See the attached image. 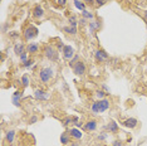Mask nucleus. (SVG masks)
I'll use <instances>...</instances> for the list:
<instances>
[{
    "instance_id": "f257e3e1",
    "label": "nucleus",
    "mask_w": 147,
    "mask_h": 146,
    "mask_svg": "<svg viewBox=\"0 0 147 146\" xmlns=\"http://www.w3.org/2000/svg\"><path fill=\"white\" fill-rule=\"evenodd\" d=\"M43 53H44V57L51 62H57L59 58V51L53 45H45L43 49Z\"/></svg>"
},
{
    "instance_id": "f03ea898",
    "label": "nucleus",
    "mask_w": 147,
    "mask_h": 146,
    "mask_svg": "<svg viewBox=\"0 0 147 146\" xmlns=\"http://www.w3.org/2000/svg\"><path fill=\"white\" fill-rule=\"evenodd\" d=\"M53 77H54V69L52 67H43L39 71V79L43 83H48Z\"/></svg>"
},
{
    "instance_id": "7ed1b4c3",
    "label": "nucleus",
    "mask_w": 147,
    "mask_h": 146,
    "mask_svg": "<svg viewBox=\"0 0 147 146\" xmlns=\"http://www.w3.org/2000/svg\"><path fill=\"white\" fill-rule=\"evenodd\" d=\"M38 29L34 25H28L26 28L23 30V35H24L25 41H33L34 38L38 36Z\"/></svg>"
},
{
    "instance_id": "20e7f679",
    "label": "nucleus",
    "mask_w": 147,
    "mask_h": 146,
    "mask_svg": "<svg viewBox=\"0 0 147 146\" xmlns=\"http://www.w3.org/2000/svg\"><path fill=\"white\" fill-rule=\"evenodd\" d=\"M86 71H87V67H86V63L79 61L76 63V66L73 67V72H74L76 76H84L86 74Z\"/></svg>"
},
{
    "instance_id": "39448f33",
    "label": "nucleus",
    "mask_w": 147,
    "mask_h": 146,
    "mask_svg": "<svg viewBox=\"0 0 147 146\" xmlns=\"http://www.w3.org/2000/svg\"><path fill=\"white\" fill-rule=\"evenodd\" d=\"M63 58L67 59V61H71V59L76 55V49L72 47V45H64L63 48Z\"/></svg>"
},
{
    "instance_id": "423d86ee",
    "label": "nucleus",
    "mask_w": 147,
    "mask_h": 146,
    "mask_svg": "<svg viewBox=\"0 0 147 146\" xmlns=\"http://www.w3.org/2000/svg\"><path fill=\"white\" fill-rule=\"evenodd\" d=\"M94 58L97 62L102 63L108 59V53H107L106 51H103V49H97V51L94 52Z\"/></svg>"
},
{
    "instance_id": "0eeeda50",
    "label": "nucleus",
    "mask_w": 147,
    "mask_h": 146,
    "mask_svg": "<svg viewBox=\"0 0 147 146\" xmlns=\"http://www.w3.org/2000/svg\"><path fill=\"white\" fill-rule=\"evenodd\" d=\"M34 97L38 99V101H47L51 96H49L48 92L43 91V89H35L34 91Z\"/></svg>"
},
{
    "instance_id": "6e6552de",
    "label": "nucleus",
    "mask_w": 147,
    "mask_h": 146,
    "mask_svg": "<svg viewBox=\"0 0 147 146\" xmlns=\"http://www.w3.org/2000/svg\"><path fill=\"white\" fill-rule=\"evenodd\" d=\"M102 26V22L99 20V19H93L88 23V28H89V33H93L96 30H98V29H101Z\"/></svg>"
},
{
    "instance_id": "1a4fd4ad",
    "label": "nucleus",
    "mask_w": 147,
    "mask_h": 146,
    "mask_svg": "<svg viewBox=\"0 0 147 146\" xmlns=\"http://www.w3.org/2000/svg\"><path fill=\"white\" fill-rule=\"evenodd\" d=\"M98 106H99V114H102V112H106L107 110L109 108V106H111V101H109L108 98L99 99V101H98Z\"/></svg>"
},
{
    "instance_id": "9d476101",
    "label": "nucleus",
    "mask_w": 147,
    "mask_h": 146,
    "mask_svg": "<svg viewBox=\"0 0 147 146\" xmlns=\"http://www.w3.org/2000/svg\"><path fill=\"white\" fill-rule=\"evenodd\" d=\"M44 9H43L42 5H35L34 9H33V16H34L35 19H42L43 16H44Z\"/></svg>"
},
{
    "instance_id": "9b49d317",
    "label": "nucleus",
    "mask_w": 147,
    "mask_h": 146,
    "mask_svg": "<svg viewBox=\"0 0 147 146\" xmlns=\"http://www.w3.org/2000/svg\"><path fill=\"white\" fill-rule=\"evenodd\" d=\"M68 132H69V135H71V137L76 139V140H81V139L83 137V134L81 132V130H79L78 127H72V128H69Z\"/></svg>"
},
{
    "instance_id": "f8f14e48",
    "label": "nucleus",
    "mask_w": 147,
    "mask_h": 146,
    "mask_svg": "<svg viewBox=\"0 0 147 146\" xmlns=\"http://www.w3.org/2000/svg\"><path fill=\"white\" fill-rule=\"evenodd\" d=\"M23 98V93L20 91H15L14 93H13V105L15 106V107H20V99Z\"/></svg>"
},
{
    "instance_id": "ddd939ff",
    "label": "nucleus",
    "mask_w": 147,
    "mask_h": 146,
    "mask_svg": "<svg viewBox=\"0 0 147 146\" xmlns=\"http://www.w3.org/2000/svg\"><path fill=\"white\" fill-rule=\"evenodd\" d=\"M137 124H138V121H137V118H135V117H128L123 121V126H126V127H128V128L137 127Z\"/></svg>"
},
{
    "instance_id": "4468645a",
    "label": "nucleus",
    "mask_w": 147,
    "mask_h": 146,
    "mask_svg": "<svg viewBox=\"0 0 147 146\" xmlns=\"http://www.w3.org/2000/svg\"><path fill=\"white\" fill-rule=\"evenodd\" d=\"M25 45H24V43H20V42H16L15 44H14V53L16 55H20L23 54V53L25 52Z\"/></svg>"
},
{
    "instance_id": "2eb2a0df",
    "label": "nucleus",
    "mask_w": 147,
    "mask_h": 146,
    "mask_svg": "<svg viewBox=\"0 0 147 146\" xmlns=\"http://www.w3.org/2000/svg\"><path fill=\"white\" fill-rule=\"evenodd\" d=\"M38 51H39L38 43L33 42V43H29V44L26 45V52H28L29 54H35V53H38Z\"/></svg>"
},
{
    "instance_id": "dca6fc26",
    "label": "nucleus",
    "mask_w": 147,
    "mask_h": 146,
    "mask_svg": "<svg viewBox=\"0 0 147 146\" xmlns=\"http://www.w3.org/2000/svg\"><path fill=\"white\" fill-rule=\"evenodd\" d=\"M105 128L108 132H117L118 131V124H117L116 121H111V122H108V124L105 126Z\"/></svg>"
},
{
    "instance_id": "f3484780",
    "label": "nucleus",
    "mask_w": 147,
    "mask_h": 146,
    "mask_svg": "<svg viewBox=\"0 0 147 146\" xmlns=\"http://www.w3.org/2000/svg\"><path fill=\"white\" fill-rule=\"evenodd\" d=\"M84 128H86L87 131H89V132L96 131V130H97V121L91 120V121L86 122V124H84Z\"/></svg>"
},
{
    "instance_id": "a211bd4d",
    "label": "nucleus",
    "mask_w": 147,
    "mask_h": 146,
    "mask_svg": "<svg viewBox=\"0 0 147 146\" xmlns=\"http://www.w3.org/2000/svg\"><path fill=\"white\" fill-rule=\"evenodd\" d=\"M61 142L63 145H69L71 144V135H69L68 131H64L61 135Z\"/></svg>"
},
{
    "instance_id": "6ab92c4d",
    "label": "nucleus",
    "mask_w": 147,
    "mask_h": 146,
    "mask_svg": "<svg viewBox=\"0 0 147 146\" xmlns=\"http://www.w3.org/2000/svg\"><path fill=\"white\" fill-rule=\"evenodd\" d=\"M63 30H64L67 34H71V35H76L77 33H78V29H77V26H72V25L64 26V28H63Z\"/></svg>"
},
{
    "instance_id": "aec40b11",
    "label": "nucleus",
    "mask_w": 147,
    "mask_h": 146,
    "mask_svg": "<svg viewBox=\"0 0 147 146\" xmlns=\"http://www.w3.org/2000/svg\"><path fill=\"white\" fill-rule=\"evenodd\" d=\"M14 139H15V131L14 130H9L8 132H6V135H5V140L8 141L9 144H13Z\"/></svg>"
},
{
    "instance_id": "412c9836",
    "label": "nucleus",
    "mask_w": 147,
    "mask_h": 146,
    "mask_svg": "<svg viewBox=\"0 0 147 146\" xmlns=\"http://www.w3.org/2000/svg\"><path fill=\"white\" fill-rule=\"evenodd\" d=\"M73 4H74V6L78 9V10H81V11L86 10V4L82 1V0H73Z\"/></svg>"
},
{
    "instance_id": "4be33fe9",
    "label": "nucleus",
    "mask_w": 147,
    "mask_h": 146,
    "mask_svg": "<svg viewBox=\"0 0 147 146\" xmlns=\"http://www.w3.org/2000/svg\"><path fill=\"white\" fill-rule=\"evenodd\" d=\"M82 18H86V19H89V20H93V19H94V15H93V13L88 11L86 9V10L82 11Z\"/></svg>"
},
{
    "instance_id": "5701e85b",
    "label": "nucleus",
    "mask_w": 147,
    "mask_h": 146,
    "mask_svg": "<svg viewBox=\"0 0 147 146\" xmlns=\"http://www.w3.org/2000/svg\"><path fill=\"white\" fill-rule=\"evenodd\" d=\"M68 23H69V25H72V26H77L78 25V19H77L76 15H71L68 18Z\"/></svg>"
},
{
    "instance_id": "b1692460",
    "label": "nucleus",
    "mask_w": 147,
    "mask_h": 146,
    "mask_svg": "<svg viewBox=\"0 0 147 146\" xmlns=\"http://www.w3.org/2000/svg\"><path fill=\"white\" fill-rule=\"evenodd\" d=\"M91 111L93 115H98L99 114V106H98V102H93L92 106H91Z\"/></svg>"
},
{
    "instance_id": "393cba45",
    "label": "nucleus",
    "mask_w": 147,
    "mask_h": 146,
    "mask_svg": "<svg viewBox=\"0 0 147 146\" xmlns=\"http://www.w3.org/2000/svg\"><path fill=\"white\" fill-rule=\"evenodd\" d=\"M20 82H22V84L24 86V87H28L29 83H30V79H29L28 74H23V77H22V79H20Z\"/></svg>"
},
{
    "instance_id": "a878e982",
    "label": "nucleus",
    "mask_w": 147,
    "mask_h": 146,
    "mask_svg": "<svg viewBox=\"0 0 147 146\" xmlns=\"http://www.w3.org/2000/svg\"><path fill=\"white\" fill-rule=\"evenodd\" d=\"M96 97L98 98V99H103V98H106V96L108 95V93H106L103 89H99V91H96Z\"/></svg>"
},
{
    "instance_id": "bb28decb",
    "label": "nucleus",
    "mask_w": 147,
    "mask_h": 146,
    "mask_svg": "<svg viewBox=\"0 0 147 146\" xmlns=\"http://www.w3.org/2000/svg\"><path fill=\"white\" fill-rule=\"evenodd\" d=\"M77 62H79V55H78V54H76L74 57H73V58L71 59V61H69V63H68V64H69V67L73 68V67H74V66H76V63H77Z\"/></svg>"
},
{
    "instance_id": "cd10ccee",
    "label": "nucleus",
    "mask_w": 147,
    "mask_h": 146,
    "mask_svg": "<svg viewBox=\"0 0 147 146\" xmlns=\"http://www.w3.org/2000/svg\"><path fill=\"white\" fill-rule=\"evenodd\" d=\"M34 64H35V62L33 61V59H28V61L23 64V67L26 68V69H30V68H33V66H34Z\"/></svg>"
},
{
    "instance_id": "c85d7f7f",
    "label": "nucleus",
    "mask_w": 147,
    "mask_h": 146,
    "mask_svg": "<svg viewBox=\"0 0 147 146\" xmlns=\"http://www.w3.org/2000/svg\"><path fill=\"white\" fill-rule=\"evenodd\" d=\"M28 54H29L28 52H24V53H23V54L19 55V58H20V62L23 63V64H24V63H25L26 61H28Z\"/></svg>"
},
{
    "instance_id": "c756f323",
    "label": "nucleus",
    "mask_w": 147,
    "mask_h": 146,
    "mask_svg": "<svg viewBox=\"0 0 147 146\" xmlns=\"http://www.w3.org/2000/svg\"><path fill=\"white\" fill-rule=\"evenodd\" d=\"M71 124H73V117H65L64 121H63V125L64 126H69Z\"/></svg>"
},
{
    "instance_id": "7c9ffc66",
    "label": "nucleus",
    "mask_w": 147,
    "mask_h": 146,
    "mask_svg": "<svg viewBox=\"0 0 147 146\" xmlns=\"http://www.w3.org/2000/svg\"><path fill=\"white\" fill-rule=\"evenodd\" d=\"M38 120H39V118H38V116L34 115V116H32V117L29 118V124H30V125H33V124H36V122H38Z\"/></svg>"
},
{
    "instance_id": "2f4dec72",
    "label": "nucleus",
    "mask_w": 147,
    "mask_h": 146,
    "mask_svg": "<svg viewBox=\"0 0 147 146\" xmlns=\"http://www.w3.org/2000/svg\"><path fill=\"white\" fill-rule=\"evenodd\" d=\"M107 137H108V135H107L106 132H102V134L98 135V140L99 141H105V140H107Z\"/></svg>"
},
{
    "instance_id": "473e14b6",
    "label": "nucleus",
    "mask_w": 147,
    "mask_h": 146,
    "mask_svg": "<svg viewBox=\"0 0 147 146\" xmlns=\"http://www.w3.org/2000/svg\"><path fill=\"white\" fill-rule=\"evenodd\" d=\"M101 87H102V89L106 92V93H108V95H109V87H108V86H107L106 83H102Z\"/></svg>"
},
{
    "instance_id": "72a5a7b5",
    "label": "nucleus",
    "mask_w": 147,
    "mask_h": 146,
    "mask_svg": "<svg viewBox=\"0 0 147 146\" xmlns=\"http://www.w3.org/2000/svg\"><path fill=\"white\" fill-rule=\"evenodd\" d=\"M6 32H8V23H4V24L1 25V33L4 34Z\"/></svg>"
},
{
    "instance_id": "f704fd0d",
    "label": "nucleus",
    "mask_w": 147,
    "mask_h": 146,
    "mask_svg": "<svg viewBox=\"0 0 147 146\" xmlns=\"http://www.w3.org/2000/svg\"><path fill=\"white\" fill-rule=\"evenodd\" d=\"M67 1H68V0H57V3H58L59 6H65L67 5Z\"/></svg>"
},
{
    "instance_id": "c9c22d12",
    "label": "nucleus",
    "mask_w": 147,
    "mask_h": 146,
    "mask_svg": "<svg viewBox=\"0 0 147 146\" xmlns=\"http://www.w3.org/2000/svg\"><path fill=\"white\" fill-rule=\"evenodd\" d=\"M94 3L98 6H102V5H105L106 4V0H94Z\"/></svg>"
},
{
    "instance_id": "e433bc0d",
    "label": "nucleus",
    "mask_w": 147,
    "mask_h": 146,
    "mask_svg": "<svg viewBox=\"0 0 147 146\" xmlns=\"http://www.w3.org/2000/svg\"><path fill=\"white\" fill-rule=\"evenodd\" d=\"M78 24H81V25H83V26L87 25V19H86V18L79 19V20H78Z\"/></svg>"
},
{
    "instance_id": "4c0bfd02",
    "label": "nucleus",
    "mask_w": 147,
    "mask_h": 146,
    "mask_svg": "<svg viewBox=\"0 0 147 146\" xmlns=\"http://www.w3.org/2000/svg\"><path fill=\"white\" fill-rule=\"evenodd\" d=\"M63 48H64V44H63L62 42H59L58 44H57V49H58V51L61 52V51H63Z\"/></svg>"
},
{
    "instance_id": "58836bf2",
    "label": "nucleus",
    "mask_w": 147,
    "mask_h": 146,
    "mask_svg": "<svg viewBox=\"0 0 147 146\" xmlns=\"http://www.w3.org/2000/svg\"><path fill=\"white\" fill-rule=\"evenodd\" d=\"M111 146H123V145H122V142L119 140H116V141H113V144Z\"/></svg>"
},
{
    "instance_id": "ea45409f",
    "label": "nucleus",
    "mask_w": 147,
    "mask_h": 146,
    "mask_svg": "<svg viewBox=\"0 0 147 146\" xmlns=\"http://www.w3.org/2000/svg\"><path fill=\"white\" fill-rule=\"evenodd\" d=\"M9 35H10V38H16V36H18L16 32H10V33H9Z\"/></svg>"
},
{
    "instance_id": "a19ab883",
    "label": "nucleus",
    "mask_w": 147,
    "mask_h": 146,
    "mask_svg": "<svg viewBox=\"0 0 147 146\" xmlns=\"http://www.w3.org/2000/svg\"><path fill=\"white\" fill-rule=\"evenodd\" d=\"M143 18H145V20H146V24H147V10L143 11Z\"/></svg>"
},
{
    "instance_id": "79ce46f5",
    "label": "nucleus",
    "mask_w": 147,
    "mask_h": 146,
    "mask_svg": "<svg viewBox=\"0 0 147 146\" xmlns=\"http://www.w3.org/2000/svg\"><path fill=\"white\" fill-rule=\"evenodd\" d=\"M62 87H64V89H65V91H68V86H67V83H65V82H63V86H62Z\"/></svg>"
},
{
    "instance_id": "37998d69",
    "label": "nucleus",
    "mask_w": 147,
    "mask_h": 146,
    "mask_svg": "<svg viewBox=\"0 0 147 146\" xmlns=\"http://www.w3.org/2000/svg\"><path fill=\"white\" fill-rule=\"evenodd\" d=\"M83 3H94V0H82Z\"/></svg>"
},
{
    "instance_id": "c03bdc74",
    "label": "nucleus",
    "mask_w": 147,
    "mask_h": 146,
    "mask_svg": "<svg viewBox=\"0 0 147 146\" xmlns=\"http://www.w3.org/2000/svg\"><path fill=\"white\" fill-rule=\"evenodd\" d=\"M69 146H79V145L76 144V142H73V144H69Z\"/></svg>"
},
{
    "instance_id": "a18cd8bd",
    "label": "nucleus",
    "mask_w": 147,
    "mask_h": 146,
    "mask_svg": "<svg viewBox=\"0 0 147 146\" xmlns=\"http://www.w3.org/2000/svg\"><path fill=\"white\" fill-rule=\"evenodd\" d=\"M146 28H147V24H146Z\"/></svg>"
}]
</instances>
